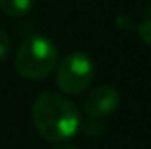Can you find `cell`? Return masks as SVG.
I'll return each instance as SVG.
<instances>
[{"label":"cell","instance_id":"cell-1","mask_svg":"<svg viewBox=\"0 0 151 149\" xmlns=\"http://www.w3.org/2000/svg\"><path fill=\"white\" fill-rule=\"evenodd\" d=\"M32 121L39 135L53 144L72 139L81 126L77 107L69 98L53 91L37 97L32 107Z\"/></svg>","mask_w":151,"mask_h":149},{"label":"cell","instance_id":"cell-2","mask_svg":"<svg viewBox=\"0 0 151 149\" xmlns=\"http://www.w3.org/2000/svg\"><path fill=\"white\" fill-rule=\"evenodd\" d=\"M58 49L55 42L46 35L27 37L16 54V70L25 79H44L56 69Z\"/></svg>","mask_w":151,"mask_h":149},{"label":"cell","instance_id":"cell-3","mask_svg":"<svg viewBox=\"0 0 151 149\" xmlns=\"http://www.w3.org/2000/svg\"><path fill=\"white\" fill-rule=\"evenodd\" d=\"M95 79L93 60L81 51L69 53L56 70V84L65 95H79L90 88Z\"/></svg>","mask_w":151,"mask_h":149},{"label":"cell","instance_id":"cell-4","mask_svg":"<svg viewBox=\"0 0 151 149\" xmlns=\"http://www.w3.org/2000/svg\"><path fill=\"white\" fill-rule=\"evenodd\" d=\"M119 102H121L119 91L114 86L104 84V86L93 88L88 93V97L84 98L83 109L91 119H102L116 112V109L119 107Z\"/></svg>","mask_w":151,"mask_h":149},{"label":"cell","instance_id":"cell-5","mask_svg":"<svg viewBox=\"0 0 151 149\" xmlns=\"http://www.w3.org/2000/svg\"><path fill=\"white\" fill-rule=\"evenodd\" d=\"M32 7H34V0H0V11L12 18L28 14Z\"/></svg>","mask_w":151,"mask_h":149},{"label":"cell","instance_id":"cell-6","mask_svg":"<svg viewBox=\"0 0 151 149\" xmlns=\"http://www.w3.org/2000/svg\"><path fill=\"white\" fill-rule=\"evenodd\" d=\"M135 30H137V34H139L141 40H142L146 46H150L151 47V18L144 19L142 23H139Z\"/></svg>","mask_w":151,"mask_h":149},{"label":"cell","instance_id":"cell-7","mask_svg":"<svg viewBox=\"0 0 151 149\" xmlns=\"http://www.w3.org/2000/svg\"><path fill=\"white\" fill-rule=\"evenodd\" d=\"M9 51H11V40L7 32L0 27V62H4L7 56H9Z\"/></svg>","mask_w":151,"mask_h":149},{"label":"cell","instance_id":"cell-8","mask_svg":"<svg viewBox=\"0 0 151 149\" xmlns=\"http://www.w3.org/2000/svg\"><path fill=\"white\" fill-rule=\"evenodd\" d=\"M116 25L123 30H128V28H134V19H130L128 16H119L116 19Z\"/></svg>","mask_w":151,"mask_h":149},{"label":"cell","instance_id":"cell-9","mask_svg":"<svg viewBox=\"0 0 151 149\" xmlns=\"http://www.w3.org/2000/svg\"><path fill=\"white\" fill-rule=\"evenodd\" d=\"M55 149H77V148H74V146H58Z\"/></svg>","mask_w":151,"mask_h":149},{"label":"cell","instance_id":"cell-10","mask_svg":"<svg viewBox=\"0 0 151 149\" xmlns=\"http://www.w3.org/2000/svg\"><path fill=\"white\" fill-rule=\"evenodd\" d=\"M150 18H151V5H150Z\"/></svg>","mask_w":151,"mask_h":149}]
</instances>
